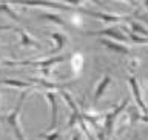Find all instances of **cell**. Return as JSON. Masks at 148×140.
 <instances>
[{
  "mask_svg": "<svg viewBox=\"0 0 148 140\" xmlns=\"http://www.w3.org/2000/svg\"><path fill=\"white\" fill-rule=\"evenodd\" d=\"M16 31L18 32V37H20V45L22 48H37V49H40L42 48V45L39 43V42H36L34 39H31L29 34L25 31V29H17L16 28Z\"/></svg>",
  "mask_w": 148,
  "mask_h": 140,
  "instance_id": "9",
  "label": "cell"
},
{
  "mask_svg": "<svg viewBox=\"0 0 148 140\" xmlns=\"http://www.w3.org/2000/svg\"><path fill=\"white\" fill-rule=\"evenodd\" d=\"M102 45H105L108 49H113L119 54H128L130 53V48L127 45H122L119 42H113V40H108V39H102Z\"/></svg>",
  "mask_w": 148,
  "mask_h": 140,
  "instance_id": "10",
  "label": "cell"
},
{
  "mask_svg": "<svg viewBox=\"0 0 148 140\" xmlns=\"http://www.w3.org/2000/svg\"><path fill=\"white\" fill-rule=\"evenodd\" d=\"M45 97L49 102V106H51V123L48 128V131L51 132L57 126V97H56L54 91H45Z\"/></svg>",
  "mask_w": 148,
  "mask_h": 140,
  "instance_id": "7",
  "label": "cell"
},
{
  "mask_svg": "<svg viewBox=\"0 0 148 140\" xmlns=\"http://www.w3.org/2000/svg\"><path fill=\"white\" fill-rule=\"evenodd\" d=\"M51 39L56 42V48L51 51V54L59 53V51L63 49L65 45H66V37H65V34H60V32H53V34H51Z\"/></svg>",
  "mask_w": 148,
  "mask_h": 140,
  "instance_id": "12",
  "label": "cell"
},
{
  "mask_svg": "<svg viewBox=\"0 0 148 140\" xmlns=\"http://www.w3.org/2000/svg\"><path fill=\"white\" fill-rule=\"evenodd\" d=\"M71 140H80V132L79 131H76L73 134V137H71Z\"/></svg>",
  "mask_w": 148,
  "mask_h": 140,
  "instance_id": "19",
  "label": "cell"
},
{
  "mask_svg": "<svg viewBox=\"0 0 148 140\" xmlns=\"http://www.w3.org/2000/svg\"><path fill=\"white\" fill-rule=\"evenodd\" d=\"M40 137L45 139V140H59L60 139V131H56L53 134H42Z\"/></svg>",
  "mask_w": 148,
  "mask_h": 140,
  "instance_id": "18",
  "label": "cell"
},
{
  "mask_svg": "<svg viewBox=\"0 0 148 140\" xmlns=\"http://www.w3.org/2000/svg\"><path fill=\"white\" fill-rule=\"evenodd\" d=\"M128 82H130V88H131L133 97H134V100H136L139 109H140L142 114H145V113H147V105H145V102H143V99H142V91H140V86H139L137 77H136V76L130 77Z\"/></svg>",
  "mask_w": 148,
  "mask_h": 140,
  "instance_id": "6",
  "label": "cell"
},
{
  "mask_svg": "<svg viewBox=\"0 0 148 140\" xmlns=\"http://www.w3.org/2000/svg\"><path fill=\"white\" fill-rule=\"evenodd\" d=\"M130 26H131V31L133 34H142L143 37L147 36V28H143L139 22H130Z\"/></svg>",
  "mask_w": 148,
  "mask_h": 140,
  "instance_id": "15",
  "label": "cell"
},
{
  "mask_svg": "<svg viewBox=\"0 0 148 140\" xmlns=\"http://www.w3.org/2000/svg\"><path fill=\"white\" fill-rule=\"evenodd\" d=\"M39 17H40V18H43V20L53 22V23H56V25H59V26H62V28L66 26V22L63 20V17L57 16V14H46V12H43V14H40Z\"/></svg>",
  "mask_w": 148,
  "mask_h": 140,
  "instance_id": "13",
  "label": "cell"
},
{
  "mask_svg": "<svg viewBox=\"0 0 148 140\" xmlns=\"http://www.w3.org/2000/svg\"><path fill=\"white\" fill-rule=\"evenodd\" d=\"M29 91L31 89H26L20 97H18V100H17L16 106H14V109L6 115V119H5V120H6V123H8V126L12 129V132H14V136H16L17 140H26L25 132H23L22 125H20V113H22V108H23V103H25L26 97L29 96Z\"/></svg>",
  "mask_w": 148,
  "mask_h": 140,
  "instance_id": "1",
  "label": "cell"
},
{
  "mask_svg": "<svg viewBox=\"0 0 148 140\" xmlns=\"http://www.w3.org/2000/svg\"><path fill=\"white\" fill-rule=\"evenodd\" d=\"M0 83L5 86H12V88H18V89H31L32 83H26L23 80H14V79H2Z\"/></svg>",
  "mask_w": 148,
  "mask_h": 140,
  "instance_id": "11",
  "label": "cell"
},
{
  "mask_svg": "<svg viewBox=\"0 0 148 140\" xmlns=\"http://www.w3.org/2000/svg\"><path fill=\"white\" fill-rule=\"evenodd\" d=\"M0 12H5L6 16H9V17H11L12 20H16V22H20V17H18L17 14L12 11V8L9 6L8 3H0Z\"/></svg>",
  "mask_w": 148,
  "mask_h": 140,
  "instance_id": "14",
  "label": "cell"
},
{
  "mask_svg": "<svg viewBox=\"0 0 148 140\" xmlns=\"http://www.w3.org/2000/svg\"><path fill=\"white\" fill-rule=\"evenodd\" d=\"M128 40L134 42V43H140V45H145L147 43V37H139L137 34H133V32H128Z\"/></svg>",
  "mask_w": 148,
  "mask_h": 140,
  "instance_id": "16",
  "label": "cell"
},
{
  "mask_svg": "<svg viewBox=\"0 0 148 140\" xmlns=\"http://www.w3.org/2000/svg\"><path fill=\"white\" fill-rule=\"evenodd\" d=\"M63 60L65 55H56V57L42 59V60H5L3 65H6V66H37L40 69H49V66L62 63Z\"/></svg>",
  "mask_w": 148,
  "mask_h": 140,
  "instance_id": "2",
  "label": "cell"
},
{
  "mask_svg": "<svg viewBox=\"0 0 148 140\" xmlns=\"http://www.w3.org/2000/svg\"><path fill=\"white\" fill-rule=\"evenodd\" d=\"M82 12L88 14L91 17H96V18H100L103 22H108V23H113V22H123V20H130L131 17L128 16H120V14H108V12H97V11H90V9H80Z\"/></svg>",
  "mask_w": 148,
  "mask_h": 140,
  "instance_id": "5",
  "label": "cell"
},
{
  "mask_svg": "<svg viewBox=\"0 0 148 140\" xmlns=\"http://www.w3.org/2000/svg\"><path fill=\"white\" fill-rule=\"evenodd\" d=\"M85 36H96V37H110V39H113V42H119V43H123V45H127V42H128V37L123 34L122 31H119L116 26L113 28H106V29H99V31H88L85 32Z\"/></svg>",
  "mask_w": 148,
  "mask_h": 140,
  "instance_id": "4",
  "label": "cell"
},
{
  "mask_svg": "<svg viewBox=\"0 0 148 140\" xmlns=\"http://www.w3.org/2000/svg\"><path fill=\"white\" fill-rule=\"evenodd\" d=\"M128 103H130V99L127 97V99H123L122 103L117 105L113 111H111V113H108V114L105 115V126H103V137H105V140H111V136H113V129H114V123H116V119H117L119 115L128 108Z\"/></svg>",
  "mask_w": 148,
  "mask_h": 140,
  "instance_id": "3",
  "label": "cell"
},
{
  "mask_svg": "<svg viewBox=\"0 0 148 140\" xmlns=\"http://www.w3.org/2000/svg\"><path fill=\"white\" fill-rule=\"evenodd\" d=\"M111 85V76H103L102 77V80L97 83V88L94 91V99H92V103L97 105L99 103V100L103 97V92L106 91V88Z\"/></svg>",
  "mask_w": 148,
  "mask_h": 140,
  "instance_id": "8",
  "label": "cell"
},
{
  "mask_svg": "<svg viewBox=\"0 0 148 140\" xmlns=\"http://www.w3.org/2000/svg\"><path fill=\"white\" fill-rule=\"evenodd\" d=\"M82 63H83V60H82L80 55L77 54V55H74V59H73V62H71V66H73L74 69H80Z\"/></svg>",
  "mask_w": 148,
  "mask_h": 140,
  "instance_id": "17",
  "label": "cell"
}]
</instances>
